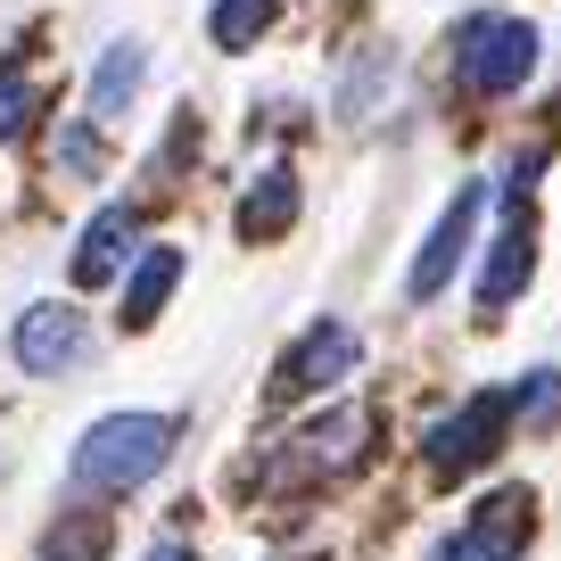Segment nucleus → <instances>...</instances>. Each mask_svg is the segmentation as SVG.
Returning a JSON list of instances; mask_svg holds the SVG:
<instances>
[{
  "instance_id": "nucleus-1",
  "label": "nucleus",
  "mask_w": 561,
  "mask_h": 561,
  "mask_svg": "<svg viewBox=\"0 0 561 561\" xmlns=\"http://www.w3.org/2000/svg\"><path fill=\"white\" fill-rule=\"evenodd\" d=\"M174 455V421L165 413H107L83 430V446H75V488H140V479H158V462Z\"/></svg>"
},
{
  "instance_id": "nucleus-2",
  "label": "nucleus",
  "mask_w": 561,
  "mask_h": 561,
  "mask_svg": "<svg viewBox=\"0 0 561 561\" xmlns=\"http://www.w3.org/2000/svg\"><path fill=\"white\" fill-rule=\"evenodd\" d=\"M455 67H462V83H471V91L504 100V91H520L528 75H537V25H528V18H504V9H488V18L462 25Z\"/></svg>"
},
{
  "instance_id": "nucleus-3",
  "label": "nucleus",
  "mask_w": 561,
  "mask_h": 561,
  "mask_svg": "<svg viewBox=\"0 0 561 561\" xmlns=\"http://www.w3.org/2000/svg\"><path fill=\"white\" fill-rule=\"evenodd\" d=\"M9 355H18L34 380H58V371H75L91 355V322L75 314V306H25L18 331H9Z\"/></svg>"
},
{
  "instance_id": "nucleus-4",
  "label": "nucleus",
  "mask_w": 561,
  "mask_h": 561,
  "mask_svg": "<svg viewBox=\"0 0 561 561\" xmlns=\"http://www.w3.org/2000/svg\"><path fill=\"white\" fill-rule=\"evenodd\" d=\"M504 413H512V397H471V404H455V413L430 430V471H438V479L479 471V462L495 455V438H504Z\"/></svg>"
},
{
  "instance_id": "nucleus-5",
  "label": "nucleus",
  "mask_w": 561,
  "mask_h": 561,
  "mask_svg": "<svg viewBox=\"0 0 561 561\" xmlns=\"http://www.w3.org/2000/svg\"><path fill=\"white\" fill-rule=\"evenodd\" d=\"M479 207H488V182H462V191H455V207H446L438 224H430V240H421L413 273H404V298H438L446 280H455L462 248H471V224H479Z\"/></svg>"
},
{
  "instance_id": "nucleus-6",
  "label": "nucleus",
  "mask_w": 561,
  "mask_h": 561,
  "mask_svg": "<svg viewBox=\"0 0 561 561\" xmlns=\"http://www.w3.org/2000/svg\"><path fill=\"white\" fill-rule=\"evenodd\" d=\"M355 355H364V339H355L347 322H314V331H306L298 347L280 355V371H273V397H314V388L347 380V371H355Z\"/></svg>"
},
{
  "instance_id": "nucleus-7",
  "label": "nucleus",
  "mask_w": 561,
  "mask_h": 561,
  "mask_svg": "<svg viewBox=\"0 0 561 561\" xmlns=\"http://www.w3.org/2000/svg\"><path fill=\"white\" fill-rule=\"evenodd\" d=\"M528 264H537V224H528V207L512 198V215H504V231H495V248L479 256V306H512L528 289Z\"/></svg>"
},
{
  "instance_id": "nucleus-8",
  "label": "nucleus",
  "mask_w": 561,
  "mask_h": 561,
  "mask_svg": "<svg viewBox=\"0 0 561 561\" xmlns=\"http://www.w3.org/2000/svg\"><path fill=\"white\" fill-rule=\"evenodd\" d=\"M520 545H528V495H504V504H495V520L479 512L462 537H446L438 561H520Z\"/></svg>"
},
{
  "instance_id": "nucleus-9",
  "label": "nucleus",
  "mask_w": 561,
  "mask_h": 561,
  "mask_svg": "<svg viewBox=\"0 0 561 561\" xmlns=\"http://www.w3.org/2000/svg\"><path fill=\"white\" fill-rule=\"evenodd\" d=\"M133 224H140L133 207H100L91 215L83 240H75V289H107V280H116L124 248H133Z\"/></svg>"
},
{
  "instance_id": "nucleus-10",
  "label": "nucleus",
  "mask_w": 561,
  "mask_h": 561,
  "mask_svg": "<svg viewBox=\"0 0 561 561\" xmlns=\"http://www.w3.org/2000/svg\"><path fill=\"white\" fill-rule=\"evenodd\" d=\"M174 280H182V248H149V256L133 264V289H124V331H149L158 306L174 298Z\"/></svg>"
},
{
  "instance_id": "nucleus-11",
  "label": "nucleus",
  "mask_w": 561,
  "mask_h": 561,
  "mask_svg": "<svg viewBox=\"0 0 561 561\" xmlns=\"http://www.w3.org/2000/svg\"><path fill=\"white\" fill-rule=\"evenodd\" d=\"M140 42H107L100 50V67H91V116H124L133 107V91H140Z\"/></svg>"
},
{
  "instance_id": "nucleus-12",
  "label": "nucleus",
  "mask_w": 561,
  "mask_h": 561,
  "mask_svg": "<svg viewBox=\"0 0 561 561\" xmlns=\"http://www.w3.org/2000/svg\"><path fill=\"white\" fill-rule=\"evenodd\" d=\"M289 215H298V182H289V174L273 165V174H264L256 191L240 198V240H273V231L289 224Z\"/></svg>"
},
{
  "instance_id": "nucleus-13",
  "label": "nucleus",
  "mask_w": 561,
  "mask_h": 561,
  "mask_svg": "<svg viewBox=\"0 0 561 561\" xmlns=\"http://www.w3.org/2000/svg\"><path fill=\"white\" fill-rule=\"evenodd\" d=\"M273 25V0H215V18H207V34L224 42V50H248V42Z\"/></svg>"
},
{
  "instance_id": "nucleus-14",
  "label": "nucleus",
  "mask_w": 561,
  "mask_h": 561,
  "mask_svg": "<svg viewBox=\"0 0 561 561\" xmlns=\"http://www.w3.org/2000/svg\"><path fill=\"white\" fill-rule=\"evenodd\" d=\"M107 553V520L100 512H75L67 528H50V545H42V561H100Z\"/></svg>"
},
{
  "instance_id": "nucleus-15",
  "label": "nucleus",
  "mask_w": 561,
  "mask_h": 561,
  "mask_svg": "<svg viewBox=\"0 0 561 561\" xmlns=\"http://www.w3.org/2000/svg\"><path fill=\"white\" fill-rule=\"evenodd\" d=\"M25 116H34V83H25V67H0V140H18Z\"/></svg>"
},
{
  "instance_id": "nucleus-16",
  "label": "nucleus",
  "mask_w": 561,
  "mask_h": 561,
  "mask_svg": "<svg viewBox=\"0 0 561 561\" xmlns=\"http://www.w3.org/2000/svg\"><path fill=\"white\" fill-rule=\"evenodd\" d=\"M520 413L528 421H553L561 413V371H528V380H520Z\"/></svg>"
},
{
  "instance_id": "nucleus-17",
  "label": "nucleus",
  "mask_w": 561,
  "mask_h": 561,
  "mask_svg": "<svg viewBox=\"0 0 561 561\" xmlns=\"http://www.w3.org/2000/svg\"><path fill=\"white\" fill-rule=\"evenodd\" d=\"M58 158H67V174H91V165H100V133H91V124H67V133H58Z\"/></svg>"
},
{
  "instance_id": "nucleus-18",
  "label": "nucleus",
  "mask_w": 561,
  "mask_h": 561,
  "mask_svg": "<svg viewBox=\"0 0 561 561\" xmlns=\"http://www.w3.org/2000/svg\"><path fill=\"white\" fill-rule=\"evenodd\" d=\"M140 561H198V553H191V545H149Z\"/></svg>"
}]
</instances>
